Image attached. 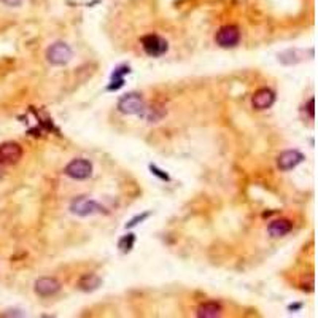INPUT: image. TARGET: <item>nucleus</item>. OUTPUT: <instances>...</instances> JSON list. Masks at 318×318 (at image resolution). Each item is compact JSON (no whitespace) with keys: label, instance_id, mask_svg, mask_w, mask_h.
<instances>
[{"label":"nucleus","instance_id":"1","mask_svg":"<svg viewBox=\"0 0 318 318\" xmlns=\"http://www.w3.org/2000/svg\"><path fill=\"white\" fill-rule=\"evenodd\" d=\"M73 53L64 42H56L47 50V60L51 65H65L70 62Z\"/></svg>","mask_w":318,"mask_h":318},{"label":"nucleus","instance_id":"2","mask_svg":"<svg viewBox=\"0 0 318 318\" xmlns=\"http://www.w3.org/2000/svg\"><path fill=\"white\" fill-rule=\"evenodd\" d=\"M70 212L77 216H89L94 213H101L102 207L96 201L86 198V196H78L70 202Z\"/></svg>","mask_w":318,"mask_h":318},{"label":"nucleus","instance_id":"3","mask_svg":"<svg viewBox=\"0 0 318 318\" xmlns=\"http://www.w3.org/2000/svg\"><path fill=\"white\" fill-rule=\"evenodd\" d=\"M142 48L143 51L147 53L148 56L151 57H159L167 53L169 50V45L165 42L162 37L159 35H155V34H150V35H145L142 39Z\"/></svg>","mask_w":318,"mask_h":318},{"label":"nucleus","instance_id":"4","mask_svg":"<svg viewBox=\"0 0 318 318\" xmlns=\"http://www.w3.org/2000/svg\"><path fill=\"white\" fill-rule=\"evenodd\" d=\"M143 107H145V102H143L142 96L135 93L123 96L118 102V110L123 115H140Z\"/></svg>","mask_w":318,"mask_h":318},{"label":"nucleus","instance_id":"5","mask_svg":"<svg viewBox=\"0 0 318 318\" xmlns=\"http://www.w3.org/2000/svg\"><path fill=\"white\" fill-rule=\"evenodd\" d=\"M91 173H93V164L88 159H73L65 167V175L73 180H86L91 177Z\"/></svg>","mask_w":318,"mask_h":318},{"label":"nucleus","instance_id":"6","mask_svg":"<svg viewBox=\"0 0 318 318\" xmlns=\"http://www.w3.org/2000/svg\"><path fill=\"white\" fill-rule=\"evenodd\" d=\"M240 40V30L237 26H223L215 35V42L221 48H232Z\"/></svg>","mask_w":318,"mask_h":318},{"label":"nucleus","instance_id":"7","mask_svg":"<svg viewBox=\"0 0 318 318\" xmlns=\"http://www.w3.org/2000/svg\"><path fill=\"white\" fill-rule=\"evenodd\" d=\"M22 158V148L19 143L6 142L0 145V164L2 165H13L19 162Z\"/></svg>","mask_w":318,"mask_h":318},{"label":"nucleus","instance_id":"8","mask_svg":"<svg viewBox=\"0 0 318 318\" xmlns=\"http://www.w3.org/2000/svg\"><path fill=\"white\" fill-rule=\"evenodd\" d=\"M302 161H304V155L298 150H286L283 153H280V156L277 158V165L280 170H291L296 165H299Z\"/></svg>","mask_w":318,"mask_h":318},{"label":"nucleus","instance_id":"9","mask_svg":"<svg viewBox=\"0 0 318 318\" xmlns=\"http://www.w3.org/2000/svg\"><path fill=\"white\" fill-rule=\"evenodd\" d=\"M59 290H60V283L53 277H42L34 283V291L42 298L54 296Z\"/></svg>","mask_w":318,"mask_h":318},{"label":"nucleus","instance_id":"10","mask_svg":"<svg viewBox=\"0 0 318 318\" xmlns=\"http://www.w3.org/2000/svg\"><path fill=\"white\" fill-rule=\"evenodd\" d=\"M274 102H275L274 91H270L267 88L258 89L253 94V99H252L253 108H256V110H267V108L272 107V104H274Z\"/></svg>","mask_w":318,"mask_h":318},{"label":"nucleus","instance_id":"11","mask_svg":"<svg viewBox=\"0 0 318 318\" xmlns=\"http://www.w3.org/2000/svg\"><path fill=\"white\" fill-rule=\"evenodd\" d=\"M291 229H293V223L290 221V219H275V221H272L269 224L267 232L272 237H283Z\"/></svg>","mask_w":318,"mask_h":318},{"label":"nucleus","instance_id":"12","mask_svg":"<svg viewBox=\"0 0 318 318\" xmlns=\"http://www.w3.org/2000/svg\"><path fill=\"white\" fill-rule=\"evenodd\" d=\"M223 312V307L218 302H204L198 307V317L199 318H216Z\"/></svg>","mask_w":318,"mask_h":318},{"label":"nucleus","instance_id":"13","mask_svg":"<svg viewBox=\"0 0 318 318\" xmlns=\"http://www.w3.org/2000/svg\"><path fill=\"white\" fill-rule=\"evenodd\" d=\"M101 283H102L101 277H97L96 274H85L78 280V288L85 293H89L99 288Z\"/></svg>","mask_w":318,"mask_h":318},{"label":"nucleus","instance_id":"14","mask_svg":"<svg viewBox=\"0 0 318 318\" xmlns=\"http://www.w3.org/2000/svg\"><path fill=\"white\" fill-rule=\"evenodd\" d=\"M134 242H135L134 234H127V236H124L123 239L119 240L118 247L121 248V252L127 253V252H131V250H132V247H134Z\"/></svg>","mask_w":318,"mask_h":318},{"label":"nucleus","instance_id":"15","mask_svg":"<svg viewBox=\"0 0 318 318\" xmlns=\"http://www.w3.org/2000/svg\"><path fill=\"white\" fill-rule=\"evenodd\" d=\"M148 216H150V213H143V215H139V216H135L134 219H131V221L126 224V228H134V226H135V224H139V221L142 223V221H143V219H147Z\"/></svg>","mask_w":318,"mask_h":318},{"label":"nucleus","instance_id":"16","mask_svg":"<svg viewBox=\"0 0 318 318\" xmlns=\"http://www.w3.org/2000/svg\"><path fill=\"white\" fill-rule=\"evenodd\" d=\"M150 170L155 173V175H158L159 178H162V180H169V175L167 173H164L162 170H159L156 165H150Z\"/></svg>","mask_w":318,"mask_h":318},{"label":"nucleus","instance_id":"17","mask_svg":"<svg viewBox=\"0 0 318 318\" xmlns=\"http://www.w3.org/2000/svg\"><path fill=\"white\" fill-rule=\"evenodd\" d=\"M2 3L6 6H21L24 3V0H2Z\"/></svg>","mask_w":318,"mask_h":318},{"label":"nucleus","instance_id":"18","mask_svg":"<svg viewBox=\"0 0 318 318\" xmlns=\"http://www.w3.org/2000/svg\"><path fill=\"white\" fill-rule=\"evenodd\" d=\"M314 105H315V101L310 99V101H309V105H307V110H309V113H310V118H314V115H315V113H314Z\"/></svg>","mask_w":318,"mask_h":318}]
</instances>
